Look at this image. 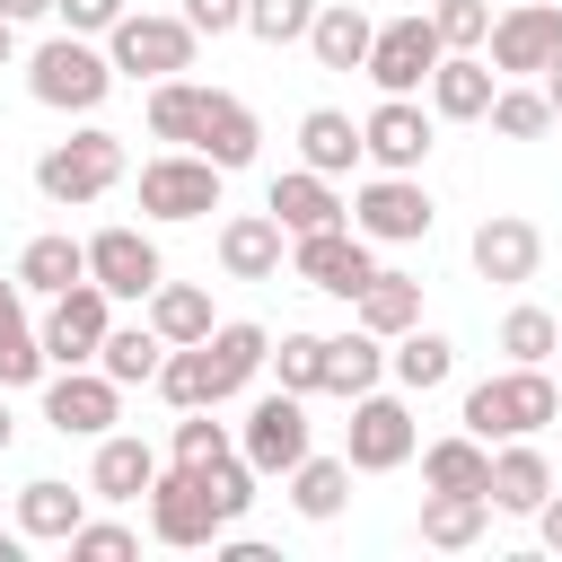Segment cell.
<instances>
[{
	"label": "cell",
	"mask_w": 562,
	"mask_h": 562,
	"mask_svg": "<svg viewBox=\"0 0 562 562\" xmlns=\"http://www.w3.org/2000/svg\"><path fill=\"white\" fill-rule=\"evenodd\" d=\"M114 53H97L88 35H53V44H35L26 53V88H35V105H53V114H97L105 97H114Z\"/></svg>",
	"instance_id": "1"
},
{
	"label": "cell",
	"mask_w": 562,
	"mask_h": 562,
	"mask_svg": "<svg viewBox=\"0 0 562 562\" xmlns=\"http://www.w3.org/2000/svg\"><path fill=\"white\" fill-rule=\"evenodd\" d=\"M553 413H562V386L544 369H527V360H509L501 378L465 386V430L474 439H536Z\"/></svg>",
	"instance_id": "2"
},
{
	"label": "cell",
	"mask_w": 562,
	"mask_h": 562,
	"mask_svg": "<svg viewBox=\"0 0 562 562\" xmlns=\"http://www.w3.org/2000/svg\"><path fill=\"white\" fill-rule=\"evenodd\" d=\"M114 184H123V140H114L105 123H88V132H70V140H53V149L35 158V193L61 202V211H79V202H97V193H114Z\"/></svg>",
	"instance_id": "3"
},
{
	"label": "cell",
	"mask_w": 562,
	"mask_h": 562,
	"mask_svg": "<svg viewBox=\"0 0 562 562\" xmlns=\"http://www.w3.org/2000/svg\"><path fill=\"white\" fill-rule=\"evenodd\" d=\"M193 26H184V9L176 18H158V9H123V26L105 35V53H114V70L123 79H176V70H193Z\"/></svg>",
	"instance_id": "4"
},
{
	"label": "cell",
	"mask_w": 562,
	"mask_h": 562,
	"mask_svg": "<svg viewBox=\"0 0 562 562\" xmlns=\"http://www.w3.org/2000/svg\"><path fill=\"white\" fill-rule=\"evenodd\" d=\"M220 184H228V167H211L202 149H158L140 167V211L149 220H211L220 211Z\"/></svg>",
	"instance_id": "5"
},
{
	"label": "cell",
	"mask_w": 562,
	"mask_h": 562,
	"mask_svg": "<svg viewBox=\"0 0 562 562\" xmlns=\"http://www.w3.org/2000/svg\"><path fill=\"white\" fill-rule=\"evenodd\" d=\"M290 272L307 281V290H325V299H360L369 281H378V255H369V237L342 220V228H307V237H290Z\"/></svg>",
	"instance_id": "6"
},
{
	"label": "cell",
	"mask_w": 562,
	"mask_h": 562,
	"mask_svg": "<svg viewBox=\"0 0 562 562\" xmlns=\"http://www.w3.org/2000/svg\"><path fill=\"white\" fill-rule=\"evenodd\" d=\"M430 220H439V211H430L422 176H386V167H378V176L351 193V228H360L369 246H422Z\"/></svg>",
	"instance_id": "7"
},
{
	"label": "cell",
	"mask_w": 562,
	"mask_h": 562,
	"mask_svg": "<svg viewBox=\"0 0 562 562\" xmlns=\"http://www.w3.org/2000/svg\"><path fill=\"white\" fill-rule=\"evenodd\" d=\"M439 26H430V9H404V18H386L378 26V44H369V79H378V97H413V88H430V70H439Z\"/></svg>",
	"instance_id": "8"
},
{
	"label": "cell",
	"mask_w": 562,
	"mask_h": 562,
	"mask_svg": "<svg viewBox=\"0 0 562 562\" xmlns=\"http://www.w3.org/2000/svg\"><path fill=\"white\" fill-rule=\"evenodd\" d=\"M35 334H44V360H53V369H88V360L105 351V334H114V299H105L97 281H70V290L44 307Z\"/></svg>",
	"instance_id": "9"
},
{
	"label": "cell",
	"mask_w": 562,
	"mask_h": 562,
	"mask_svg": "<svg viewBox=\"0 0 562 562\" xmlns=\"http://www.w3.org/2000/svg\"><path fill=\"white\" fill-rule=\"evenodd\" d=\"M237 457H246L255 474H290V465L307 457V395H290V386L255 395L246 422H237Z\"/></svg>",
	"instance_id": "10"
},
{
	"label": "cell",
	"mask_w": 562,
	"mask_h": 562,
	"mask_svg": "<svg viewBox=\"0 0 562 562\" xmlns=\"http://www.w3.org/2000/svg\"><path fill=\"white\" fill-rule=\"evenodd\" d=\"M149 536H158V544H176V553H193V544H220V536H228V518L211 509V492H202V474H193V465H158V483H149Z\"/></svg>",
	"instance_id": "11"
},
{
	"label": "cell",
	"mask_w": 562,
	"mask_h": 562,
	"mask_svg": "<svg viewBox=\"0 0 562 562\" xmlns=\"http://www.w3.org/2000/svg\"><path fill=\"white\" fill-rule=\"evenodd\" d=\"M413 404L404 395H351V439H342V457H351V474H395L404 457H413Z\"/></svg>",
	"instance_id": "12"
},
{
	"label": "cell",
	"mask_w": 562,
	"mask_h": 562,
	"mask_svg": "<svg viewBox=\"0 0 562 562\" xmlns=\"http://www.w3.org/2000/svg\"><path fill=\"white\" fill-rule=\"evenodd\" d=\"M553 53H562V0H518L492 18V70L501 79H544Z\"/></svg>",
	"instance_id": "13"
},
{
	"label": "cell",
	"mask_w": 562,
	"mask_h": 562,
	"mask_svg": "<svg viewBox=\"0 0 562 562\" xmlns=\"http://www.w3.org/2000/svg\"><path fill=\"white\" fill-rule=\"evenodd\" d=\"M114 413H123V386L88 360V369H61V378H44V422L61 430V439H105L114 430Z\"/></svg>",
	"instance_id": "14"
},
{
	"label": "cell",
	"mask_w": 562,
	"mask_h": 562,
	"mask_svg": "<svg viewBox=\"0 0 562 562\" xmlns=\"http://www.w3.org/2000/svg\"><path fill=\"white\" fill-rule=\"evenodd\" d=\"M88 281H97L105 299H149V290L167 281L158 237H149V228H97V237H88Z\"/></svg>",
	"instance_id": "15"
},
{
	"label": "cell",
	"mask_w": 562,
	"mask_h": 562,
	"mask_svg": "<svg viewBox=\"0 0 562 562\" xmlns=\"http://www.w3.org/2000/svg\"><path fill=\"white\" fill-rule=\"evenodd\" d=\"M360 149H369V167L413 176V167L430 158V114H422L413 97H378V114L360 123Z\"/></svg>",
	"instance_id": "16"
},
{
	"label": "cell",
	"mask_w": 562,
	"mask_h": 562,
	"mask_svg": "<svg viewBox=\"0 0 562 562\" xmlns=\"http://www.w3.org/2000/svg\"><path fill=\"white\" fill-rule=\"evenodd\" d=\"M492 97H501V70L483 53H439V70H430V114L439 123H483Z\"/></svg>",
	"instance_id": "17"
},
{
	"label": "cell",
	"mask_w": 562,
	"mask_h": 562,
	"mask_svg": "<svg viewBox=\"0 0 562 562\" xmlns=\"http://www.w3.org/2000/svg\"><path fill=\"white\" fill-rule=\"evenodd\" d=\"M263 211H272L290 237H307V228H342V220H351V202H342V193H334V176H316V167H290V176H272Z\"/></svg>",
	"instance_id": "18"
},
{
	"label": "cell",
	"mask_w": 562,
	"mask_h": 562,
	"mask_svg": "<svg viewBox=\"0 0 562 562\" xmlns=\"http://www.w3.org/2000/svg\"><path fill=\"white\" fill-rule=\"evenodd\" d=\"M281 255H290V228H281L272 211H237V220H220V272H228V281H272Z\"/></svg>",
	"instance_id": "19"
},
{
	"label": "cell",
	"mask_w": 562,
	"mask_h": 562,
	"mask_svg": "<svg viewBox=\"0 0 562 562\" xmlns=\"http://www.w3.org/2000/svg\"><path fill=\"white\" fill-rule=\"evenodd\" d=\"M536 263H544V237H536V220H518V211H492V220L474 228V272H483V281L518 290Z\"/></svg>",
	"instance_id": "20"
},
{
	"label": "cell",
	"mask_w": 562,
	"mask_h": 562,
	"mask_svg": "<svg viewBox=\"0 0 562 562\" xmlns=\"http://www.w3.org/2000/svg\"><path fill=\"white\" fill-rule=\"evenodd\" d=\"M149 483H158V448L132 439V430H105L97 439V465H88V492L97 501H149Z\"/></svg>",
	"instance_id": "21"
},
{
	"label": "cell",
	"mask_w": 562,
	"mask_h": 562,
	"mask_svg": "<svg viewBox=\"0 0 562 562\" xmlns=\"http://www.w3.org/2000/svg\"><path fill=\"white\" fill-rule=\"evenodd\" d=\"M211 167H255V149H263V123H255V105L246 97H228V88H211V114H202V140H193Z\"/></svg>",
	"instance_id": "22"
},
{
	"label": "cell",
	"mask_w": 562,
	"mask_h": 562,
	"mask_svg": "<svg viewBox=\"0 0 562 562\" xmlns=\"http://www.w3.org/2000/svg\"><path fill=\"white\" fill-rule=\"evenodd\" d=\"M544 492H553V465H544V448H527V439H501V448H492V509H509V518H536V509H544Z\"/></svg>",
	"instance_id": "23"
},
{
	"label": "cell",
	"mask_w": 562,
	"mask_h": 562,
	"mask_svg": "<svg viewBox=\"0 0 562 562\" xmlns=\"http://www.w3.org/2000/svg\"><path fill=\"white\" fill-rule=\"evenodd\" d=\"M369 44H378V18L351 9V0H325L316 26H307V53H316L325 70H369Z\"/></svg>",
	"instance_id": "24"
},
{
	"label": "cell",
	"mask_w": 562,
	"mask_h": 562,
	"mask_svg": "<svg viewBox=\"0 0 562 562\" xmlns=\"http://www.w3.org/2000/svg\"><path fill=\"white\" fill-rule=\"evenodd\" d=\"M88 501H97V492H70V483L35 474V483L18 492V527H26V544H70L79 518H88Z\"/></svg>",
	"instance_id": "25"
},
{
	"label": "cell",
	"mask_w": 562,
	"mask_h": 562,
	"mask_svg": "<svg viewBox=\"0 0 562 562\" xmlns=\"http://www.w3.org/2000/svg\"><path fill=\"white\" fill-rule=\"evenodd\" d=\"M202 114H211V88L202 79H149V140H167V149H193L202 140Z\"/></svg>",
	"instance_id": "26"
},
{
	"label": "cell",
	"mask_w": 562,
	"mask_h": 562,
	"mask_svg": "<svg viewBox=\"0 0 562 562\" xmlns=\"http://www.w3.org/2000/svg\"><path fill=\"white\" fill-rule=\"evenodd\" d=\"M483 527H492V492H422V544L465 553L483 544Z\"/></svg>",
	"instance_id": "27"
},
{
	"label": "cell",
	"mask_w": 562,
	"mask_h": 562,
	"mask_svg": "<svg viewBox=\"0 0 562 562\" xmlns=\"http://www.w3.org/2000/svg\"><path fill=\"white\" fill-rule=\"evenodd\" d=\"M351 158H369V149H360V123H351L342 105H307V114H299V167L342 176Z\"/></svg>",
	"instance_id": "28"
},
{
	"label": "cell",
	"mask_w": 562,
	"mask_h": 562,
	"mask_svg": "<svg viewBox=\"0 0 562 562\" xmlns=\"http://www.w3.org/2000/svg\"><path fill=\"white\" fill-rule=\"evenodd\" d=\"M351 325H369V334H386V342H395V334H413V325H422V281L378 263V281L351 299Z\"/></svg>",
	"instance_id": "29"
},
{
	"label": "cell",
	"mask_w": 562,
	"mask_h": 562,
	"mask_svg": "<svg viewBox=\"0 0 562 562\" xmlns=\"http://www.w3.org/2000/svg\"><path fill=\"white\" fill-rule=\"evenodd\" d=\"M202 351H211V386H220V404H228V395H237V386H255V369L272 360V334L237 316V325H211V342H202Z\"/></svg>",
	"instance_id": "30"
},
{
	"label": "cell",
	"mask_w": 562,
	"mask_h": 562,
	"mask_svg": "<svg viewBox=\"0 0 562 562\" xmlns=\"http://www.w3.org/2000/svg\"><path fill=\"white\" fill-rule=\"evenodd\" d=\"M386 378V334L351 325V334H325V395H369Z\"/></svg>",
	"instance_id": "31"
},
{
	"label": "cell",
	"mask_w": 562,
	"mask_h": 562,
	"mask_svg": "<svg viewBox=\"0 0 562 562\" xmlns=\"http://www.w3.org/2000/svg\"><path fill=\"white\" fill-rule=\"evenodd\" d=\"M422 483L430 492H492V439H474V430L430 439L422 448Z\"/></svg>",
	"instance_id": "32"
},
{
	"label": "cell",
	"mask_w": 562,
	"mask_h": 562,
	"mask_svg": "<svg viewBox=\"0 0 562 562\" xmlns=\"http://www.w3.org/2000/svg\"><path fill=\"white\" fill-rule=\"evenodd\" d=\"M386 369H395V386H404V395H430V386H448V378H457V342H448V334H430V325H413V334H395Z\"/></svg>",
	"instance_id": "33"
},
{
	"label": "cell",
	"mask_w": 562,
	"mask_h": 562,
	"mask_svg": "<svg viewBox=\"0 0 562 562\" xmlns=\"http://www.w3.org/2000/svg\"><path fill=\"white\" fill-rule=\"evenodd\" d=\"M342 501H351V457H299V465H290V509H299L307 527L342 518Z\"/></svg>",
	"instance_id": "34"
},
{
	"label": "cell",
	"mask_w": 562,
	"mask_h": 562,
	"mask_svg": "<svg viewBox=\"0 0 562 562\" xmlns=\"http://www.w3.org/2000/svg\"><path fill=\"white\" fill-rule=\"evenodd\" d=\"M158 360H167V334L140 316V325H114L105 334V351H97V369L114 378V386H158Z\"/></svg>",
	"instance_id": "35"
},
{
	"label": "cell",
	"mask_w": 562,
	"mask_h": 562,
	"mask_svg": "<svg viewBox=\"0 0 562 562\" xmlns=\"http://www.w3.org/2000/svg\"><path fill=\"white\" fill-rule=\"evenodd\" d=\"M18 281H26V290H44V299H61L70 281H88V246H79V237H26Z\"/></svg>",
	"instance_id": "36"
},
{
	"label": "cell",
	"mask_w": 562,
	"mask_h": 562,
	"mask_svg": "<svg viewBox=\"0 0 562 562\" xmlns=\"http://www.w3.org/2000/svg\"><path fill=\"white\" fill-rule=\"evenodd\" d=\"M140 307H149V325H158L167 342H211V290H193V281H158Z\"/></svg>",
	"instance_id": "37"
},
{
	"label": "cell",
	"mask_w": 562,
	"mask_h": 562,
	"mask_svg": "<svg viewBox=\"0 0 562 562\" xmlns=\"http://www.w3.org/2000/svg\"><path fill=\"white\" fill-rule=\"evenodd\" d=\"M158 395H167L176 413L220 404V386H211V351H202V342H167V360H158Z\"/></svg>",
	"instance_id": "38"
},
{
	"label": "cell",
	"mask_w": 562,
	"mask_h": 562,
	"mask_svg": "<svg viewBox=\"0 0 562 562\" xmlns=\"http://www.w3.org/2000/svg\"><path fill=\"white\" fill-rule=\"evenodd\" d=\"M483 123H492L501 140H544V132H553V97H544V88H501Z\"/></svg>",
	"instance_id": "39"
},
{
	"label": "cell",
	"mask_w": 562,
	"mask_h": 562,
	"mask_svg": "<svg viewBox=\"0 0 562 562\" xmlns=\"http://www.w3.org/2000/svg\"><path fill=\"white\" fill-rule=\"evenodd\" d=\"M501 351L527 360V369H544V360L562 351V316H544V307H509V316H501Z\"/></svg>",
	"instance_id": "40"
},
{
	"label": "cell",
	"mask_w": 562,
	"mask_h": 562,
	"mask_svg": "<svg viewBox=\"0 0 562 562\" xmlns=\"http://www.w3.org/2000/svg\"><path fill=\"white\" fill-rule=\"evenodd\" d=\"M316 9H325V0H246V35L272 44V53H281V44H307Z\"/></svg>",
	"instance_id": "41"
},
{
	"label": "cell",
	"mask_w": 562,
	"mask_h": 562,
	"mask_svg": "<svg viewBox=\"0 0 562 562\" xmlns=\"http://www.w3.org/2000/svg\"><path fill=\"white\" fill-rule=\"evenodd\" d=\"M272 378L290 395H325V334H281L272 342Z\"/></svg>",
	"instance_id": "42"
},
{
	"label": "cell",
	"mask_w": 562,
	"mask_h": 562,
	"mask_svg": "<svg viewBox=\"0 0 562 562\" xmlns=\"http://www.w3.org/2000/svg\"><path fill=\"white\" fill-rule=\"evenodd\" d=\"M430 26L448 53H474V44H492V0H430Z\"/></svg>",
	"instance_id": "43"
},
{
	"label": "cell",
	"mask_w": 562,
	"mask_h": 562,
	"mask_svg": "<svg viewBox=\"0 0 562 562\" xmlns=\"http://www.w3.org/2000/svg\"><path fill=\"white\" fill-rule=\"evenodd\" d=\"M220 404H193L184 422H176V465H211V457H228L237 439H228V422H211Z\"/></svg>",
	"instance_id": "44"
},
{
	"label": "cell",
	"mask_w": 562,
	"mask_h": 562,
	"mask_svg": "<svg viewBox=\"0 0 562 562\" xmlns=\"http://www.w3.org/2000/svg\"><path fill=\"white\" fill-rule=\"evenodd\" d=\"M70 553H79V562H132V553H140V536H132V527H114V518H79Z\"/></svg>",
	"instance_id": "45"
},
{
	"label": "cell",
	"mask_w": 562,
	"mask_h": 562,
	"mask_svg": "<svg viewBox=\"0 0 562 562\" xmlns=\"http://www.w3.org/2000/svg\"><path fill=\"white\" fill-rule=\"evenodd\" d=\"M123 9H132V0H53V18H61L70 35H114Z\"/></svg>",
	"instance_id": "46"
},
{
	"label": "cell",
	"mask_w": 562,
	"mask_h": 562,
	"mask_svg": "<svg viewBox=\"0 0 562 562\" xmlns=\"http://www.w3.org/2000/svg\"><path fill=\"white\" fill-rule=\"evenodd\" d=\"M184 26L193 35H237L246 26V0H184Z\"/></svg>",
	"instance_id": "47"
},
{
	"label": "cell",
	"mask_w": 562,
	"mask_h": 562,
	"mask_svg": "<svg viewBox=\"0 0 562 562\" xmlns=\"http://www.w3.org/2000/svg\"><path fill=\"white\" fill-rule=\"evenodd\" d=\"M0 334H26V281L18 272L0 281Z\"/></svg>",
	"instance_id": "48"
},
{
	"label": "cell",
	"mask_w": 562,
	"mask_h": 562,
	"mask_svg": "<svg viewBox=\"0 0 562 562\" xmlns=\"http://www.w3.org/2000/svg\"><path fill=\"white\" fill-rule=\"evenodd\" d=\"M536 536L562 553V492H544V509H536Z\"/></svg>",
	"instance_id": "49"
},
{
	"label": "cell",
	"mask_w": 562,
	"mask_h": 562,
	"mask_svg": "<svg viewBox=\"0 0 562 562\" xmlns=\"http://www.w3.org/2000/svg\"><path fill=\"white\" fill-rule=\"evenodd\" d=\"M0 18H18V26H26V18H53V0H0Z\"/></svg>",
	"instance_id": "50"
},
{
	"label": "cell",
	"mask_w": 562,
	"mask_h": 562,
	"mask_svg": "<svg viewBox=\"0 0 562 562\" xmlns=\"http://www.w3.org/2000/svg\"><path fill=\"white\" fill-rule=\"evenodd\" d=\"M544 97H553V123H562V53L544 61Z\"/></svg>",
	"instance_id": "51"
},
{
	"label": "cell",
	"mask_w": 562,
	"mask_h": 562,
	"mask_svg": "<svg viewBox=\"0 0 562 562\" xmlns=\"http://www.w3.org/2000/svg\"><path fill=\"white\" fill-rule=\"evenodd\" d=\"M18 544H26V527H0V562H18Z\"/></svg>",
	"instance_id": "52"
},
{
	"label": "cell",
	"mask_w": 562,
	"mask_h": 562,
	"mask_svg": "<svg viewBox=\"0 0 562 562\" xmlns=\"http://www.w3.org/2000/svg\"><path fill=\"white\" fill-rule=\"evenodd\" d=\"M9 53H18V18H0V61H9Z\"/></svg>",
	"instance_id": "53"
},
{
	"label": "cell",
	"mask_w": 562,
	"mask_h": 562,
	"mask_svg": "<svg viewBox=\"0 0 562 562\" xmlns=\"http://www.w3.org/2000/svg\"><path fill=\"white\" fill-rule=\"evenodd\" d=\"M9 439H18V422H9V404H0V457H9Z\"/></svg>",
	"instance_id": "54"
}]
</instances>
